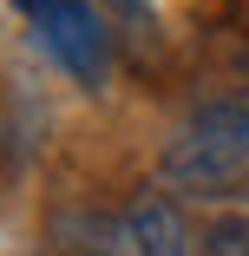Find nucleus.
<instances>
[{"label":"nucleus","mask_w":249,"mask_h":256,"mask_svg":"<svg viewBox=\"0 0 249 256\" xmlns=\"http://www.w3.org/2000/svg\"><path fill=\"white\" fill-rule=\"evenodd\" d=\"M13 7H20L26 20H46V14H53V7H59V0H13Z\"/></svg>","instance_id":"5"},{"label":"nucleus","mask_w":249,"mask_h":256,"mask_svg":"<svg viewBox=\"0 0 249 256\" xmlns=\"http://www.w3.org/2000/svg\"><path fill=\"white\" fill-rule=\"evenodd\" d=\"M33 26H39V46H46L79 86H105L112 46H105V26H98L92 0H59V7L46 14V20H33Z\"/></svg>","instance_id":"2"},{"label":"nucleus","mask_w":249,"mask_h":256,"mask_svg":"<svg viewBox=\"0 0 249 256\" xmlns=\"http://www.w3.org/2000/svg\"><path fill=\"white\" fill-rule=\"evenodd\" d=\"M118 7H144V0H118Z\"/></svg>","instance_id":"6"},{"label":"nucleus","mask_w":249,"mask_h":256,"mask_svg":"<svg viewBox=\"0 0 249 256\" xmlns=\"http://www.w3.org/2000/svg\"><path fill=\"white\" fill-rule=\"evenodd\" d=\"M125 250L131 256H197V236H190V224H184V210L171 197L144 190L125 210Z\"/></svg>","instance_id":"3"},{"label":"nucleus","mask_w":249,"mask_h":256,"mask_svg":"<svg viewBox=\"0 0 249 256\" xmlns=\"http://www.w3.org/2000/svg\"><path fill=\"white\" fill-rule=\"evenodd\" d=\"M164 184L197 190V197H230L249 178V106H204L177 125V138L158 158Z\"/></svg>","instance_id":"1"},{"label":"nucleus","mask_w":249,"mask_h":256,"mask_svg":"<svg viewBox=\"0 0 249 256\" xmlns=\"http://www.w3.org/2000/svg\"><path fill=\"white\" fill-rule=\"evenodd\" d=\"M197 256H249V217H223V224H210V236L197 243Z\"/></svg>","instance_id":"4"}]
</instances>
